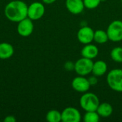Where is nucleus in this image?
<instances>
[{
	"instance_id": "19",
	"label": "nucleus",
	"mask_w": 122,
	"mask_h": 122,
	"mask_svg": "<svg viewBox=\"0 0 122 122\" xmlns=\"http://www.w3.org/2000/svg\"><path fill=\"white\" fill-rule=\"evenodd\" d=\"M83 119L85 122H98L100 119V116L97 111L86 112Z\"/></svg>"
},
{
	"instance_id": "13",
	"label": "nucleus",
	"mask_w": 122,
	"mask_h": 122,
	"mask_svg": "<svg viewBox=\"0 0 122 122\" xmlns=\"http://www.w3.org/2000/svg\"><path fill=\"white\" fill-rule=\"evenodd\" d=\"M14 53L13 46L8 42L0 43V59H8Z\"/></svg>"
},
{
	"instance_id": "17",
	"label": "nucleus",
	"mask_w": 122,
	"mask_h": 122,
	"mask_svg": "<svg viewBox=\"0 0 122 122\" xmlns=\"http://www.w3.org/2000/svg\"><path fill=\"white\" fill-rule=\"evenodd\" d=\"M46 119L49 122H61V112L56 109L50 110L46 115Z\"/></svg>"
},
{
	"instance_id": "16",
	"label": "nucleus",
	"mask_w": 122,
	"mask_h": 122,
	"mask_svg": "<svg viewBox=\"0 0 122 122\" xmlns=\"http://www.w3.org/2000/svg\"><path fill=\"white\" fill-rule=\"evenodd\" d=\"M94 41L99 44H104L109 41V37L107 33V31L102 29H98L94 31Z\"/></svg>"
},
{
	"instance_id": "15",
	"label": "nucleus",
	"mask_w": 122,
	"mask_h": 122,
	"mask_svg": "<svg viewBox=\"0 0 122 122\" xmlns=\"http://www.w3.org/2000/svg\"><path fill=\"white\" fill-rule=\"evenodd\" d=\"M97 113L100 116V117L102 118H107L109 117L112 113H113V107L112 106L107 102H104V103H100L97 109Z\"/></svg>"
},
{
	"instance_id": "3",
	"label": "nucleus",
	"mask_w": 122,
	"mask_h": 122,
	"mask_svg": "<svg viewBox=\"0 0 122 122\" xmlns=\"http://www.w3.org/2000/svg\"><path fill=\"white\" fill-rule=\"evenodd\" d=\"M108 86L114 92H122V69H114L111 70L107 76Z\"/></svg>"
},
{
	"instance_id": "21",
	"label": "nucleus",
	"mask_w": 122,
	"mask_h": 122,
	"mask_svg": "<svg viewBox=\"0 0 122 122\" xmlns=\"http://www.w3.org/2000/svg\"><path fill=\"white\" fill-rule=\"evenodd\" d=\"M88 80H89V84H90V85L91 86H94V85H96L97 84V82H98V79H97V76H91V77H89V79H88Z\"/></svg>"
},
{
	"instance_id": "12",
	"label": "nucleus",
	"mask_w": 122,
	"mask_h": 122,
	"mask_svg": "<svg viewBox=\"0 0 122 122\" xmlns=\"http://www.w3.org/2000/svg\"><path fill=\"white\" fill-rule=\"evenodd\" d=\"M81 54L82 57L94 59L99 54V49L98 47L92 44H87L82 48L81 51Z\"/></svg>"
},
{
	"instance_id": "14",
	"label": "nucleus",
	"mask_w": 122,
	"mask_h": 122,
	"mask_svg": "<svg viewBox=\"0 0 122 122\" xmlns=\"http://www.w3.org/2000/svg\"><path fill=\"white\" fill-rule=\"evenodd\" d=\"M108 66L105 61L102 60H99L94 62L92 73L96 76H102L107 71Z\"/></svg>"
},
{
	"instance_id": "26",
	"label": "nucleus",
	"mask_w": 122,
	"mask_h": 122,
	"mask_svg": "<svg viewBox=\"0 0 122 122\" xmlns=\"http://www.w3.org/2000/svg\"><path fill=\"white\" fill-rule=\"evenodd\" d=\"M121 1H122V0H121Z\"/></svg>"
},
{
	"instance_id": "22",
	"label": "nucleus",
	"mask_w": 122,
	"mask_h": 122,
	"mask_svg": "<svg viewBox=\"0 0 122 122\" xmlns=\"http://www.w3.org/2000/svg\"><path fill=\"white\" fill-rule=\"evenodd\" d=\"M64 67L66 70L71 71V70H74V64L71 61H68L64 64Z\"/></svg>"
},
{
	"instance_id": "6",
	"label": "nucleus",
	"mask_w": 122,
	"mask_h": 122,
	"mask_svg": "<svg viewBox=\"0 0 122 122\" xmlns=\"http://www.w3.org/2000/svg\"><path fill=\"white\" fill-rule=\"evenodd\" d=\"M45 14V7L43 3L34 1L28 6L27 16L32 21H36L42 18Z\"/></svg>"
},
{
	"instance_id": "23",
	"label": "nucleus",
	"mask_w": 122,
	"mask_h": 122,
	"mask_svg": "<svg viewBox=\"0 0 122 122\" xmlns=\"http://www.w3.org/2000/svg\"><path fill=\"white\" fill-rule=\"evenodd\" d=\"M16 121V119L12 115L7 116L4 119V122H15Z\"/></svg>"
},
{
	"instance_id": "8",
	"label": "nucleus",
	"mask_w": 122,
	"mask_h": 122,
	"mask_svg": "<svg viewBox=\"0 0 122 122\" xmlns=\"http://www.w3.org/2000/svg\"><path fill=\"white\" fill-rule=\"evenodd\" d=\"M81 120L80 112L74 107H66L61 112V122H79Z\"/></svg>"
},
{
	"instance_id": "18",
	"label": "nucleus",
	"mask_w": 122,
	"mask_h": 122,
	"mask_svg": "<svg viewBox=\"0 0 122 122\" xmlns=\"http://www.w3.org/2000/svg\"><path fill=\"white\" fill-rule=\"evenodd\" d=\"M110 56L114 61L117 63H122V47H114L111 51Z\"/></svg>"
},
{
	"instance_id": "5",
	"label": "nucleus",
	"mask_w": 122,
	"mask_h": 122,
	"mask_svg": "<svg viewBox=\"0 0 122 122\" xmlns=\"http://www.w3.org/2000/svg\"><path fill=\"white\" fill-rule=\"evenodd\" d=\"M94 61L92 59L82 57L74 63V71L79 76H86L92 73Z\"/></svg>"
},
{
	"instance_id": "10",
	"label": "nucleus",
	"mask_w": 122,
	"mask_h": 122,
	"mask_svg": "<svg viewBox=\"0 0 122 122\" xmlns=\"http://www.w3.org/2000/svg\"><path fill=\"white\" fill-rule=\"evenodd\" d=\"M71 86L76 92L85 93L89 91L91 85L89 82L88 79H86L84 76H79L75 77L72 80Z\"/></svg>"
},
{
	"instance_id": "2",
	"label": "nucleus",
	"mask_w": 122,
	"mask_h": 122,
	"mask_svg": "<svg viewBox=\"0 0 122 122\" xmlns=\"http://www.w3.org/2000/svg\"><path fill=\"white\" fill-rule=\"evenodd\" d=\"M80 107L85 112L97 111L100 104L99 97L94 93L85 92L79 99Z\"/></svg>"
},
{
	"instance_id": "25",
	"label": "nucleus",
	"mask_w": 122,
	"mask_h": 122,
	"mask_svg": "<svg viewBox=\"0 0 122 122\" xmlns=\"http://www.w3.org/2000/svg\"><path fill=\"white\" fill-rule=\"evenodd\" d=\"M102 1H105V0H101Z\"/></svg>"
},
{
	"instance_id": "7",
	"label": "nucleus",
	"mask_w": 122,
	"mask_h": 122,
	"mask_svg": "<svg viewBox=\"0 0 122 122\" xmlns=\"http://www.w3.org/2000/svg\"><path fill=\"white\" fill-rule=\"evenodd\" d=\"M34 28V26L33 21L29 17H26L18 22L16 30L20 36L27 37L29 36L33 33Z\"/></svg>"
},
{
	"instance_id": "11",
	"label": "nucleus",
	"mask_w": 122,
	"mask_h": 122,
	"mask_svg": "<svg viewBox=\"0 0 122 122\" xmlns=\"http://www.w3.org/2000/svg\"><path fill=\"white\" fill-rule=\"evenodd\" d=\"M65 4L68 11L73 14H81L85 8L83 0H66Z\"/></svg>"
},
{
	"instance_id": "1",
	"label": "nucleus",
	"mask_w": 122,
	"mask_h": 122,
	"mask_svg": "<svg viewBox=\"0 0 122 122\" xmlns=\"http://www.w3.org/2000/svg\"><path fill=\"white\" fill-rule=\"evenodd\" d=\"M28 5L21 0L9 1L4 8V15L12 22H19L28 17Z\"/></svg>"
},
{
	"instance_id": "20",
	"label": "nucleus",
	"mask_w": 122,
	"mask_h": 122,
	"mask_svg": "<svg viewBox=\"0 0 122 122\" xmlns=\"http://www.w3.org/2000/svg\"><path fill=\"white\" fill-rule=\"evenodd\" d=\"M85 8L89 9H94L98 7V6L102 2L101 0H83Z\"/></svg>"
},
{
	"instance_id": "27",
	"label": "nucleus",
	"mask_w": 122,
	"mask_h": 122,
	"mask_svg": "<svg viewBox=\"0 0 122 122\" xmlns=\"http://www.w3.org/2000/svg\"></svg>"
},
{
	"instance_id": "24",
	"label": "nucleus",
	"mask_w": 122,
	"mask_h": 122,
	"mask_svg": "<svg viewBox=\"0 0 122 122\" xmlns=\"http://www.w3.org/2000/svg\"><path fill=\"white\" fill-rule=\"evenodd\" d=\"M56 0H42L43 3L44 4H53L56 1Z\"/></svg>"
},
{
	"instance_id": "4",
	"label": "nucleus",
	"mask_w": 122,
	"mask_h": 122,
	"mask_svg": "<svg viewBox=\"0 0 122 122\" xmlns=\"http://www.w3.org/2000/svg\"><path fill=\"white\" fill-rule=\"evenodd\" d=\"M107 33L109 40L113 42H118L122 40V21L115 20L109 24Z\"/></svg>"
},
{
	"instance_id": "9",
	"label": "nucleus",
	"mask_w": 122,
	"mask_h": 122,
	"mask_svg": "<svg viewBox=\"0 0 122 122\" xmlns=\"http://www.w3.org/2000/svg\"><path fill=\"white\" fill-rule=\"evenodd\" d=\"M94 30L91 27L85 26L79 29L77 32V39L80 43L83 44H87L94 41Z\"/></svg>"
}]
</instances>
